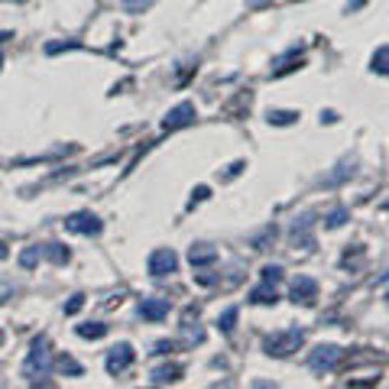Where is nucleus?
Returning a JSON list of instances; mask_svg holds the SVG:
<instances>
[{
  "instance_id": "1",
  "label": "nucleus",
  "mask_w": 389,
  "mask_h": 389,
  "mask_svg": "<svg viewBox=\"0 0 389 389\" xmlns=\"http://www.w3.org/2000/svg\"><path fill=\"white\" fill-rule=\"evenodd\" d=\"M52 370V354H49V340L39 334V338L33 340V347H29V357H26V367H23V376H26L29 383L43 380V376H49Z\"/></svg>"
},
{
  "instance_id": "2",
  "label": "nucleus",
  "mask_w": 389,
  "mask_h": 389,
  "mask_svg": "<svg viewBox=\"0 0 389 389\" xmlns=\"http://www.w3.org/2000/svg\"><path fill=\"white\" fill-rule=\"evenodd\" d=\"M305 340V331L302 328H283V331H273L263 347H266L269 357H289L292 350H298V344Z\"/></svg>"
},
{
  "instance_id": "3",
  "label": "nucleus",
  "mask_w": 389,
  "mask_h": 389,
  "mask_svg": "<svg viewBox=\"0 0 389 389\" xmlns=\"http://www.w3.org/2000/svg\"><path fill=\"white\" fill-rule=\"evenodd\" d=\"M340 357H344V350H340L338 344H321V347L311 350L308 367L315 370V373H331V370L340 363Z\"/></svg>"
},
{
  "instance_id": "4",
  "label": "nucleus",
  "mask_w": 389,
  "mask_h": 389,
  "mask_svg": "<svg viewBox=\"0 0 389 389\" xmlns=\"http://www.w3.org/2000/svg\"><path fill=\"white\" fill-rule=\"evenodd\" d=\"M176 269H178V256L172 253L169 247L153 250V253H149V276L163 279V276H172Z\"/></svg>"
},
{
  "instance_id": "5",
  "label": "nucleus",
  "mask_w": 389,
  "mask_h": 389,
  "mask_svg": "<svg viewBox=\"0 0 389 389\" xmlns=\"http://www.w3.org/2000/svg\"><path fill=\"white\" fill-rule=\"evenodd\" d=\"M65 227H69L71 233H88V237H98V233L104 231V224H101V218H94L91 211L69 214V218H65Z\"/></svg>"
},
{
  "instance_id": "6",
  "label": "nucleus",
  "mask_w": 389,
  "mask_h": 389,
  "mask_svg": "<svg viewBox=\"0 0 389 389\" xmlns=\"http://www.w3.org/2000/svg\"><path fill=\"white\" fill-rule=\"evenodd\" d=\"M133 347L130 344H117V347H111V354H107V360H104V367H107V373L111 376H121L123 370H130V363H133Z\"/></svg>"
},
{
  "instance_id": "7",
  "label": "nucleus",
  "mask_w": 389,
  "mask_h": 389,
  "mask_svg": "<svg viewBox=\"0 0 389 389\" xmlns=\"http://www.w3.org/2000/svg\"><path fill=\"white\" fill-rule=\"evenodd\" d=\"M185 123H195V104H188V101L176 104L169 113H166L163 130H178V127H185Z\"/></svg>"
},
{
  "instance_id": "8",
  "label": "nucleus",
  "mask_w": 389,
  "mask_h": 389,
  "mask_svg": "<svg viewBox=\"0 0 389 389\" xmlns=\"http://www.w3.org/2000/svg\"><path fill=\"white\" fill-rule=\"evenodd\" d=\"M315 298H318V283L311 276H298L295 283H292V302H302V305H315Z\"/></svg>"
},
{
  "instance_id": "9",
  "label": "nucleus",
  "mask_w": 389,
  "mask_h": 389,
  "mask_svg": "<svg viewBox=\"0 0 389 389\" xmlns=\"http://www.w3.org/2000/svg\"><path fill=\"white\" fill-rule=\"evenodd\" d=\"M289 241L295 243V247H305V250H308L311 243H315V241H311V214H302V218L292 221Z\"/></svg>"
},
{
  "instance_id": "10",
  "label": "nucleus",
  "mask_w": 389,
  "mask_h": 389,
  "mask_svg": "<svg viewBox=\"0 0 389 389\" xmlns=\"http://www.w3.org/2000/svg\"><path fill=\"white\" fill-rule=\"evenodd\" d=\"M140 315L146 321H163L166 315H169V298H143Z\"/></svg>"
},
{
  "instance_id": "11",
  "label": "nucleus",
  "mask_w": 389,
  "mask_h": 389,
  "mask_svg": "<svg viewBox=\"0 0 389 389\" xmlns=\"http://www.w3.org/2000/svg\"><path fill=\"white\" fill-rule=\"evenodd\" d=\"M218 260V250L211 247V243H195V247L188 250V263L191 266H208V263Z\"/></svg>"
},
{
  "instance_id": "12",
  "label": "nucleus",
  "mask_w": 389,
  "mask_h": 389,
  "mask_svg": "<svg viewBox=\"0 0 389 389\" xmlns=\"http://www.w3.org/2000/svg\"><path fill=\"white\" fill-rule=\"evenodd\" d=\"M178 376H182V367L178 363H166V367H156L149 380H153V386H163V383H176Z\"/></svg>"
},
{
  "instance_id": "13",
  "label": "nucleus",
  "mask_w": 389,
  "mask_h": 389,
  "mask_svg": "<svg viewBox=\"0 0 389 389\" xmlns=\"http://www.w3.org/2000/svg\"><path fill=\"white\" fill-rule=\"evenodd\" d=\"M250 302H253V305H276V302H279V295H276V286H273V283H263V286H256V289L250 292Z\"/></svg>"
},
{
  "instance_id": "14",
  "label": "nucleus",
  "mask_w": 389,
  "mask_h": 389,
  "mask_svg": "<svg viewBox=\"0 0 389 389\" xmlns=\"http://www.w3.org/2000/svg\"><path fill=\"white\" fill-rule=\"evenodd\" d=\"M298 65H302V56H298V52H289V56L276 59V65H273V78L286 75V71H295Z\"/></svg>"
},
{
  "instance_id": "15",
  "label": "nucleus",
  "mask_w": 389,
  "mask_h": 389,
  "mask_svg": "<svg viewBox=\"0 0 389 389\" xmlns=\"http://www.w3.org/2000/svg\"><path fill=\"white\" fill-rule=\"evenodd\" d=\"M43 256H49L52 263H59V266H62V263H69V247H62V243H46L43 247Z\"/></svg>"
},
{
  "instance_id": "16",
  "label": "nucleus",
  "mask_w": 389,
  "mask_h": 389,
  "mask_svg": "<svg viewBox=\"0 0 389 389\" xmlns=\"http://www.w3.org/2000/svg\"><path fill=\"white\" fill-rule=\"evenodd\" d=\"M347 176H354V159H344V163H340L338 169H334L331 176L325 178V185H338V182H344Z\"/></svg>"
},
{
  "instance_id": "17",
  "label": "nucleus",
  "mask_w": 389,
  "mask_h": 389,
  "mask_svg": "<svg viewBox=\"0 0 389 389\" xmlns=\"http://www.w3.org/2000/svg\"><path fill=\"white\" fill-rule=\"evenodd\" d=\"M75 331L81 334V338L98 340V338H104V334H107V325H101V321H88V325H78Z\"/></svg>"
},
{
  "instance_id": "18",
  "label": "nucleus",
  "mask_w": 389,
  "mask_h": 389,
  "mask_svg": "<svg viewBox=\"0 0 389 389\" xmlns=\"http://www.w3.org/2000/svg\"><path fill=\"white\" fill-rule=\"evenodd\" d=\"M266 121H269V123H276V127H289V123L298 121V113H295V111H269V113H266Z\"/></svg>"
},
{
  "instance_id": "19",
  "label": "nucleus",
  "mask_w": 389,
  "mask_h": 389,
  "mask_svg": "<svg viewBox=\"0 0 389 389\" xmlns=\"http://www.w3.org/2000/svg\"><path fill=\"white\" fill-rule=\"evenodd\" d=\"M373 71L376 75H389V46H380L373 52Z\"/></svg>"
},
{
  "instance_id": "20",
  "label": "nucleus",
  "mask_w": 389,
  "mask_h": 389,
  "mask_svg": "<svg viewBox=\"0 0 389 389\" xmlns=\"http://www.w3.org/2000/svg\"><path fill=\"white\" fill-rule=\"evenodd\" d=\"M39 260H43V247H26V250L20 253V266H23V269H33Z\"/></svg>"
},
{
  "instance_id": "21",
  "label": "nucleus",
  "mask_w": 389,
  "mask_h": 389,
  "mask_svg": "<svg viewBox=\"0 0 389 389\" xmlns=\"http://www.w3.org/2000/svg\"><path fill=\"white\" fill-rule=\"evenodd\" d=\"M59 370H62V373H69V376H81V373H85V370H81V363L71 360L69 354L59 357Z\"/></svg>"
},
{
  "instance_id": "22",
  "label": "nucleus",
  "mask_w": 389,
  "mask_h": 389,
  "mask_svg": "<svg viewBox=\"0 0 389 389\" xmlns=\"http://www.w3.org/2000/svg\"><path fill=\"white\" fill-rule=\"evenodd\" d=\"M233 325H237V308H227L224 315L218 318V328H221L224 334H231V331H233Z\"/></svg>"
},
{
  "instance_id": "23",
  "label": "nucleus",
  "mask_w": 389,
  "mask_h": 389,
  "mask_svg": "<svg viewBox=\"0 0 389 389\" xmlns=\"http://www.w3.org/2000/svg\"><path fill=\"white\" fill-rule=\"evenodd\" d=\"M269 241H276V227H266L260 237H253V250H266Z\"/></svg>"
},
{
  "instance_id": "24",
  "label": "nucleus",
  "mask_w": 389,
  "mask_h": 389,
  "mask_svg": "<svg viewBox=\"0 0 389 389\" xmlns=\"http://www.w3.org/2000/svg\"><path fill=\"white\" fill-rule=\"evenodd\" d=\"M62 49H81V43H75V39H65V43H46V52L49 56H56V52Z\"/></svg>"
},
{
  "instance_id": "25",
  "label": "nucleus",
  "mask_w": 389,
  "mask_h": 389,
  "mask_svg": "<svg viewBox=\"0 0 389 389\" xmlns=\"http://www.w3.org/2000/svg\"><path fill=\"white\" fill-rule=\"evenodd\" d=\"M344 221H347V211H344V208H334V211L325 218V227H340Z\"/></svg>"
},
{
  "instance_id": "26",
  "label": "nucleus",
  "mask_w": 389,
  "mask_h": 389,
  "mask_svg": "<svg viewBox=\"0 0 389 389\" xmlns=\"http://www.w3.org/2000/svg\"><path fill=\"white\" fill-rule=\"evenodd\" d=\"M283 279V266H263V283H273L276 286Z\"/></svg>"
},
{
  "instance_id": "27",
  "label": "nucleus",
  "mask_w": 389,
  "mask_h": 389,
  "mask_svg": "<svg viewBox=\"0 0 389 389\" xmlns=\"http://www.w3.org/2000/svg\"><path fill=\"white\" fill-rule=\"evenodd\" d=\"M185 340H188V344H201V340H205V331H201V328H191L188 321H185Z\"/></svg>"
},
{
  "instance_id": "28",
  "label": "nucleus",
  "mask_w": 389,
  "mask_h": 389,
  "mask_svg": "<svg viewBox=\"0 0 389 389\" xmlns=\"http://www.w3.org/2000/svg\"><path fill=\"white\" fill-rule=\"evenodd\" d=\"M81 305H85V295H71L69 305H65V315H78V311H81Z\"/></svg>"
},
{
  "instance_id": "29",
  "label": "nucleus",
  "mask_w": 389,
  "mask_h": 389,
  "mask_svg": "<svg viewBox=\"0 0 389 389\" xmlns=\"http://www.w3.org/2000/svg\"><path fill=\"white\" fill-rule=\"evenodd\" d=\"M208 195H211V191H208V185H198V188L191 191V201H188V208H195V205H198V201H205Z\"/></svg>"
},
{
  "instance_id": "30",
  "label": "nucleus",
  "mask_w": 389,
  "mask_h": 389,
  "mask_svg": "<svg viewBox=\"0 0 389 389\" xmlns=\"http://www.w3.org/2000/svg\"><path fill=\"white\" fill-rule=\"evenodd\" d=\"M243 169H247V163H231V166H227V172H224L221 178H233V176H241Z\"/></svg>"
},
{
  "instance_id": "31",
  "label": "nucleus",
  "mask_w": 389,
  "mask_h": 389,
  "mask_svg": "<svg viewBox=\"0 0 389 389\" xmlns=\"http://www.w3.org/2000/svg\"><path fill=\"white\" fill-rule=\"evenodd\" d=\"M123 7H127V10H146L149 0H123Z\"/></svg>"
},
{
  "instance_id": "32",
  "label": "nucleus",
  "mask_w": 389,
  "mask_h": 389,
  "mask_svg": "<svg viewBox=\"0 0 389 389\" xmlns=\"http://www.w3.org/2000/svg\"><path fill=\"white\" fill-rule=\"evenodd\" d=\"M169 350H176L172 340H159V344H156V354H169Z\"/></svg>"
},
{
  "instance_id": "33",
  "label": "nucleus",
  "mask_w": 389,
  "mask_h": 389,
  "mask_svg": "<svg viewBox=\"0 0 389 389\" xmlns=\"http://www.w3.org/2000/svg\"><path fill=\"white\" fill-rule=\"evenodd\" d=\"M321 121H328V123H334V121H338V113H334V111H325V113H321Z\"/></svg>"
},
{
  "instance_id": "34",
  "label": "nucleus",
  "mask_w": 389,
  "mask_h": 389,
  "mask_svg": "<svg viewBox=\"0 0 389 389\" xmlns=\"http://www.w3.org/2000/svg\"><path fill=\"white\" fill-rule=\"evenodd\" d=\"M0 260H7V247L4 243H0Z\"/></svg>"
},
{
  "instance_id": "35",
  "label": "nucleus",
  "mask_w": 389,
  "mask_h": 389,
  "mask_svg": "<svg viewBox=\"0 0 389 389\" xmlns=\"http://www.w3.org/2000/svg\"><path fill=\"white\" fill-rule=\"evenodd\" d=\"M0 344H4V331H0Z\"/></svg>"
},
{
  "instance_id": "36",
  "label": "nucleus",
  "mask_w": 389,
  "mask_h": 389,
  "mask_svg": "<svg viewBox=\"0 0 389 389\" xmlns=\"http://www.w3.org/2000/svg\"><path fill=\"white\" fill-rule=\"evenodd\" d=\"M0 62H4V59H0Z\"/></svg>"
}]
</instances>
